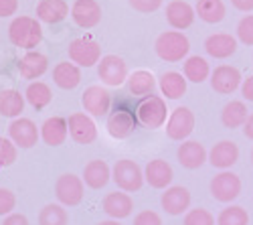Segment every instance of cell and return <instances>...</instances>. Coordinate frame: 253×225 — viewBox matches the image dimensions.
Returning a JSON list of instances; mask_svg holds the SVG:
<instances>
[{
	"label": "cell",
	"mask_w": 253,
	"mask_h": 225,
	"mask_svg": "<svg viewBox=\"0 0 253 225\" xmlns=\"http://www.w3.org/2000/svg\"><path fill=\"white\" fill-rule=\"evenodd\" d=\"M8 39L14 47L33 51L43 41V27L33 16H16L8 25Z\"/></svg>",
	"instance_id": "1"
},
{
	"label": "cell",
	"mask_w": 253,
	"mask_h": 225,
	"mask_svg": "<svg viewBox=\"0 0 253 225\" xmlns=\"http://www.w3.org/2000/svg\"><path fill=\"white\" fill-rule=\"evenodd\" d=\"M168 116L170 110L166 108V99L160 95H146L136 106V118L142 128L158 130L168 122Z\"/></svg>",
	"instance_id": "2"
},
{
	"label": "cell",
	"mask_w": 253,
	"mask_h": 225,
	"mask_svg": "<svg viewBox=\"0 0 253 225\" xmlns=\"http://www.w3.org/2000/svg\"><path fill=\"white\" fill-rule=\"evenodd\" d=\"M154 51L162 61H166V63H178V61L188 57L191 41H188V37L180 31H166L156 39Z\"/></svg>",
	"instance_id": "3"
},
{
	"label": "cell",
	"mask_w": 253,
	"mask_h": 225,
	"mask_svg": "<svg viewBox=\"0 0 253 225\" xmlns=\"http://www.w3.org/2000/svg\"><path fill=\"white\" fill-rule=\"evenodd\" d=\"M138 126V118H136V110L128 106V101H116L114 110L110 112L108 116V124H105V128H108V134L112 138H118V140H124L132 136V132L136 130Z\"/></svg>",
	"instance_id": "4"
},
{
	"label": "cell",
	"mask_w": 253,
	"mask_h": 225,
	"mask_svg": "<svg viewBox=\"0 0 253 225\" xmlns=\"http://www.w3.org/2000/svg\"><path fill=\"white\" fill-rule=\"evenodd\" d=\"M112 180L124 193H136L144 185V171L140 169L138 162L130 158H122L112 169Z\"/></svg>",
	"instance_id": "5"
},
{
	"label": "cell",
	"mask_w": 253,
	"mask_h": 225,
	"mask_svg": "<svg viewBox=\"0 0 253 225\" xmlns=\"http://www.w3.org/2000/svg\"><path fill=\"white\" fill-rule=\"evenodd\" d=\"M85 195V182L81 177L73 175V173H65L61 175L55 182V197L63 207H75L83 201Z\"/></svg>",
	"instance_id": "6"
},
{
	"label": "cell",
	"mask_w": 253,
	"mask_h": 225,
	"mask_svg": "<svg viewBox=\"0 0 253 225\" xmlns=\"http://www.w3.org/2000/svg\"><path fill=\"white\" fill-rule=\"evenodd\" d=\"M128 65L126 61L118 55H103L97 63V77L101 79L103 86L110 88H120L128 81Z\"/></svg>",
	"instance_id": "7"
},
{
	"label": "cell",
	"mask_w": 253,
	"mask_h": 225,
	"mask_svg": "<svg viewBox=\"0 0 253 225\" xmlns=\"http://www.w3.org/2000/svg\"><path fill=\"white\" fill-rule=\"evenodd\" d=\"M69 59L77 67H93L101 61V47L89 37H79L69 43Z\"/></svg>",
	"instance_id": "8"
},
{
	"label": "cell",
	"mask_w": 253,
	"mask_h": 225,
	"mask_svg": "<svg viewBox=\"0 0 253 225\" xmlns=\"http://www.w3.org/2000/svg\"><path fill=\"white\" fill-rule=\"evenodd\" d=\"M195 130V114L191 108L186 106H178L170 112L166 122V134L170 140H178L184 142Z\"/></svg>",
	"instance_id": "9"
},
{
	"label": "cell",
	"mask_w": 253,
	"mask_h": 225,
	"mask_svg": "<svg viewBox=\"0 0 253 225\" xmlns=\"http://www.w3.org/2000/svg\"><path fill=\"white\" fill-rule=\"evenodd\" d=\"M81 106L87 116L93 118H103L110 116L112 112V95L110 91L101 86H89L81 95Z\"/></svg>",
	"instance_id": "10"
},
{
	"label": "cell",
	"mask_w": 253,
	"mask_h": 225,
	"mask_svg": "<svg viewBox=\"0 0 253 225\" xmlns=\"http://www.w3.org/2000/svg\"><path fill=\"white\" fill-rule=\"evenodd\" d=\"M211 195L219 203L235 201L241 195V179L231 171H221L211 180Z\"/></svg>",
	"instance_id": "11"
},
{
	"label": "cell",
	"mask_w": 253,
	"mask_h": 225,
	"mask_svg": "<svg viewBox=\"0 0 253 225\" xmlns=\"http://www.w3.org/2000/svg\"><path fill=\"white\" fill-rule=\"evenodd\" d=\"M8 138L14 142L16 148H33L37 144V140L41 138V130L37 124L29 118H16L10 122L8 126Z\"/></svg>",
	"instance_id": "12"
},
{
	"label": "cell",
	"mask_w": 253,
	"mask_h": 225,
	"mask_svg": "<svg viewBox=\"0 0 253 225\" xmlns=\"http://www.w3.org/2000/svg\"><path fill=\"white\" fill-rule=\"evenodd\" d=\"M243 77L241 71L233 65H219L211 71V88H213L217 93L229 95L241 88Z\"/></svg>",
	"instance_id": "13"
},
{
	"label": "cell",
	"mask_w": 253,
	"mask_h": 225,
	"mask_svg": "<svg viewBox=\"0 0 253 225\" xmlns=\"http://www.w3.org/2000/svg\"><path fill=\"white\" fill-rule=\"evenodd\" d=\"M69 14L79 29H93L101 23V6L97 0H75Z\"/></svg>",
	"instance_id": "14"
},
{
	"label": "cell",
	"mask_w": 253,
	"mask_h": 225,
	"mask_svg": "<svg viewBox=\"0 0 253 225\" xmlns=\"http://www.w3.org/2000/svg\"><path fill=\"white\" fill-rule=\"evenodd\" d=\"M69 126V136L77 142V144H91L97 138V126L91 120V116L83 114V112H75L69 116L67 120Z\"/></svg>",
	"instance_id": "15"
},
{
	"label": "cell",
	"mask_w": 253,
	"mask_h": 225,
	"mask_svg": "<svg viewBox=\"0 0 253 225\" xmlns=\"http://www.w3.org/2000/svg\"><path fill=\"white\" fill-rule=\"evenodd\" d=\"M203 47H205L209 57H213V59H227V57L237 53L239 41H237V37L229 35V33H215V35H209L205 39Z\"/></svg>",
	"instance_id": "16"
},
{
	"label": "cell",
	"mask_w": 253,
	"mask_h": 225,
	"mask_svg": "<svg viewBox=\"0 0 253 225\" xmlns=\"http://www.w3.org/2000/svg\"><path fill=\"white\" fill-rule=\"evenodd\" d=\"M176 158L180 162V167L188 171H197L209 160V152L199 140H184L176 150Z\"/></svg>",
	"instance_id": "17"
},
{
	"label": "cell",
	"mask_w": 253,
	"mask_h": 225,
	"mask_svg": "<svg viewBox=\"0 0 253 225\" xmlns=\"http://www.w3.org/2000/svg\"><path fill=\"white\" fill-rule=\"evenodd\" d=\"M172 179H174L172 167L162 158L150 160L148 165H146V169H144V180L148 182L152 189H164L166 191L168 187H170Z\"/></svg>",
	"instance_id": "18"
},
{
	"label": "cell",
	"mask_w": 253,
	"mask_h": 225,
	"mask_svg": "<svg viewBox=\"0 0 253 225\" xmlns=\"http://www.w3.org/2000/svg\"><path fill=\"white\" fill-rule=\"evenodd\" d=\"M160 205L168 215H182L191 207V193L182 185L168 187L160 197Z\"/></svg>",
	"instance_id": "19"
},
{
	"label": "cell",
	"mask_w": 253,
	"mask_h": 225,
	"mask_svg": "<svg viewBox=\"0 0 253 225\" xmlns=\"http://www.w3.org/2000/svg\"><path fill=\"white\" fill-rule=\"evenodd\" d=\"M195 8L186 2V0H172L166 4V20L174 31H184L195 23Z\"/></svg>",
	"instance_id": "20"
},
{
	"label": "cell",
	"mask_w": 253,
	"mask_h": 225,
	"mask_svg": "<svg viewBox=\"0 0 253 225\" xmlns=\"http://www.w3.org/2000/svg\"><path fill=\"white\" fill-rule=\"evenodd\" d=\"M101 207L105 211V215H108L110 219H126L130 217L132 211H134V201L128 193H122V191H116V193H108L103 197V203Z\"/></svg>",
	"instance_id": "21"
},
{
	"label": "cell",
	"mask_w": 253,
	"mask_h": 225,
	"mask_svg": "<svg viewBox=\"0 0 253 225\" xmlns=\"http://www.w3.org/2000/svg\"><path fill=\"white\" fill-rule=\"evenodd\" d=\"M239 160V146L233 140H221L209 150V162L215 169L227 171Z\"/></svg>",
	"instance_id": "22"
},
{
	"label": "cell",
	"mask_w": 253,
	"mask_h": 225,
	"mask_svg": "<svg viewBox=\"0 0 253 225\" xmlns=\"http://www.w3.org/2000/svg\"><path fill=\"white\" fill-rule=\"evenodd\" d=\"M49 69V59L47 55L39 53V51H29L18 59V73L23 79H39L43 77Z\"/></svg>",
	"instance_id": "23"
},
{
	"label": "cell",
	"mask_w": 253,
	"mask_h": 225,
	"mask_svg": "<svg viewBox=\"0 0 253 225\" xmlns=\"http://www.w3.org/2000/svg\"><path fill=\"white\" fill-rule=\"evenodd\" d=\"M69 4L65 0H41L37 4V20L47 25H57L69 16Z\"/></svg>",
	"instance_id": "24"
},
{
	"label": "cell",
	"mask_w": 253,
	"mask_h": 225,
	"mask_svg": "<svg viewBox=\"0 0 253 225\" xmlns=\"http://www.w3.org/2000/svg\"><path fill=\"white\" fill-rule=\"evenodd\" d=\"M67 136H69L67 120L61 116L47 118L43 122V126H41V138H43V142L49 146H61L63 142L67 140Z\"/></svg>",
	"instance_id": "25"
},
{
	"label": "cell",
	"mask_w": 253,
	"mask_h": 225,
	"mask_svg": "<svg viewBox=\"0 0 253 225\" xmlns=\"http://www.w3.org/2000/svg\"><path fill=\"white\" fill-rule=\"evenodd\" d=\"M112 179V169L105 160H91L85 165V169H83V182L89 187V189H103L105 185L110 182Z\"/></svg>",
	"instance_id": "26"
},
{
	"label": "cell",
	"mask_w": 253,
	"mask_h": 225,
	"mask_svg": "<svg viewBox=\"0 0 253 225\" xmlns=\"http://www.w3.org/2000/svg\"><path fill=\"white\" fill-rule=\"evenodd\" d=\"M53 81L61 90H75L81 84V69L73 61H61L53 69Z\"/></svg>",
	"instance_id": "27"
},
{
	"label": "cell",
	"mask_w": 253,
	"mask_h": 225,
	"mask_svg": "<svg viewBox=\"0 0 253 225\" xmlns=\"http://www.w3.org/2000/svg\"><path fill=\"white\" fill-rule=\"evenodd\" d=\"M25 104H27V97L18 90H2L0 91V116L16 120L25 112Z\"/></svg>",
	"instance_id": "28"
},
{
	"label": "cell",
	"mask_w": 253,
	"mask_h": 225,
	"mask_svg": "<svg viewBox=\"0 0 253 225\" xmlns=\"http://www.w3.org/2000/svg\"><path fill=\"white\" fill-rule=\"evenodd\" d=\"M158 86L166 99H180L186 93V77L178 71H166L160 75Z\"/></svg>",
	"instance_id": "29"
},
{
	"label": "cell",
	"mask_w": 253,
	"mask_h": 225,
	"mask_svg": "<svg viewBox=\"0 0 253 225\" xmlns=\"http://www.w3.org/2000/svg\"><path fill=\"white\" fill-rule=\"evenodd\" d=\"M195 12L197 16L207 25H217L225 18V2L223 0H197L195 4Z\"/></svg>",
	"instance_id": "30"
},
{
	"label": "cell",
	"mask_w": 253,
	"mask_h": 225,
	"mask_svg": "<svg viewBox=\"0 0 253 225\" xmlns=\"http://www.w3.org/2000/svg\"><path fill=\"white\" fill-rule=\"evenodd\" d=\"M249 114H247V106L241 99H231L229 104H225L223 112H221V122L225 128H241L245 126Z\"/></svg>",
	"instance_id": "31"
},
{
	"label": "cell",
	"mask_w": 253,
	"mask_h": 225,
	"mask_svg": "<svg viewBox=\"0 0 253 225\" xmlns=\"http://www.w3.org/2000/svg\"><path fill=\"white\" fill-rule=\"evenodd\" d=\"M156 88V77L152 71H146V69H138L134 73L128 75V90L132 95H152Z\"/></svg>",
	"instance_id": "32"
},
{
	"label": "cell",
	"mask_w": 253,
	"mask_h": 225,
	"mask_svg": "<svg viewBox=\"0 0 253 225\" xmlns=\"http://www.w3.org/2000/svg\"><path fill=\"white\" fill-rule=\"evenodd\" d=\"M182 75L186 77V81H193V84H203L205 79L211 77L209 61L205 57H199V55L186 57L184 65H182Z\"/></svg>",
	"instance_id": "33"
},
{
	"label": "cell",
	"mask_w": 253,
	"mask_h": 225,
	"mask_svg": "<svg viewBox=\"0 0 253 225\" xmlns=\"http://www.w3.org/2000/svg\"><path fill=\"white\" fill-rule=\"evenodd\" d=\"M25 97L35 110H43L51 104L53 91L47 84H43V81H31L27 91H25Z\"/></svg>",
	"instance_id": "34"
},
{
	"label": "cell",
	"mask_w": 253,
	"mask_h": 225,
	"mask_svg": "<svg viewBox=\"0 0 253 225\" xmlns=\"http://www.w3.org/2000/svg\"><path fill=\"white\" fill-rule=\"evenodd\" d=\"M69 215L61 203H49L39 213V225H67Z\"/></svg>",
	"instance_id": "35"
},
{
	"label": "cell",
	"mask_w": 253,
	"mask_h": 225,
	"mask_svg": "<svg viewBox=\"0 0 253 225\" xmlns=\"http://www.w3.org/2000/svg\"><path fill=\"white\" fill-rule=\"evenodd\" d=\"M217 225H249V213L239 205H229L219 213Z\"/></svg>",
	"instance_id": "36"
},
{
	"label": "cell",
	"mask_w": 253,
	"mask_h": 225,
	"mask_svg": "<svg viewBox=\"0 0 253 225\" xmlns=\"http://www.w3.org/2000/svg\"><path fill=\"white\" fill-rule=\"evenodd\" d=\"M182 225H215V217L211 215V211L197 207V209L186 211Z\"/></svg>",
	"instance_id": "37"
},
{
	"label": "cell",
	"mask_w": 253,
	"mask_h": 225,
	"mask_svg": "<svg viewBox=\"0 0 253 225\" xmlns=\"http://www.w3.org/2000/svg\"><path fill=\"white\" fill-rule=\"evenodd\" d=\"M237 41L247 47H253V14H245L237 25Z\"/></svg>",
	"instance_id": "38"
},
{
	"label": "cell",
	"mask_w": 253,
	"mask_h": 225,
	"mask_svg": "<svg viewBox=\"0 0 253 225\" xmlns=\"http://www.w3.org/2000/svg\"><path fill=\"white\" fill-rule=\"evenodd\" d=\"M18 148L14 146V142L10 138L0 136V167H10L16 160Z\"/></svg>",
	"instance_id": "39"
},
{
	"label": "cell",
	"mask_w": 253,
	"mask_h": 225,
	"mask_svg": "<svg viewBox=\"0 0 253 225\" xmlns=\"http://www.w3.org/2000/svg\"><path fill=\"white\" fill-rule=\"evenodd\" d=\"M16 207V197L10 189H2L0 187V215H10L12 209Z\"/></svg>",
	"instance_id": "40"
},
{
	"label": "cell",
	"mask_w": 253,
	"mask_h": 225,
	"mask_svg": "<svg viewBox=\"0 0 253 225\" xmlns=\"http://www.w3.org/2000/svg\"><path fill=\"white\" fill-rule=\"evenodd\" d=\"M130 6L138 12H144V14H148V12H156L160 6H162V0H128Z\"/></svg>",
	"instance_id": "41"
},
{
	"label": "cell",
	"mask_w": 253,
	"mask_h": 225,
	"mask_svg": "<svg viewBox=\"0 0 253 225\" xmlns=\"http://www.w3.org/2000/svg\"><path fill=\"white\" fill-rule=\"evenodd\" d=\"M134 225H162V217L152 209H146L134 217Z\"/></svg>",
	"instance_id": "42"
},
{
	"label": "cell",
	"mask_w": 253,
	"mask_h": 225,
	"mask_svg": "<svg viewBox=\"0 0 253 225\" xmlns=\"http://www.w3.org/2000/svg\"><path fill=\"white\" fill-rule=\"evenodd\" d=\"M18 10V0H0V18H6L16 14Z\"/></svg>",
	"instance_id": "43"
},
{
	"label": "cell",
	"mask_w": 253,
	"mask_h": 225,
	"mask_svg": "<svg viewBox=\"0 0 253 225\" xmlns=\"http://www.w3.org/2000/svg\"><path fill=\"white\" fill-rule=\"evenodd\" d=\"M2 225H29V219L23 213H10L4 217Z\"/></svg>",
	"instance_id": "44"
},
{
	"label": "cell",
	"mask_w": 253,
	"mask_h": 225,
	"mask_svg": "<svg viewBox=\"0 0 253 225\" xmlns=\"http://www.w3.org/2000/svg\"><path fill=\"white\" fill-rule=\"evenodd\" d=\"M241 95L247 101H253V75H249L247 79H243V84H241Z\"/></svg>",
	"instance_id": "45"
},
{
	"label": "cell",
	"mask_w": 253,
	"mask_h": 225,
	"mask_svg": "<svg viewBox=\"0 0 253 225\" xmlns=\"http://www.w3.org/2000/svg\"><path fill=\"white\" fill-rule=\"evenodd\" d=\"M231 4L241 12H251L253 10V0H231Z\"/></svg>",
	"instance_id": "46"
},
{
	"label": "cell",
	"mask_w": 253,
	"mask_h": 225,
	"mask_svg": "<svg viewBox=\"0 0 253 225\" xmlns=\"http://www.w3.org/2000/svg\"><path fill=\"white\" fill-rule=\"evenodd\" d=\"M243 134H245V138L253 140V114H249V118H247V122H245V126H243Z\"/></svg>",
	"instance_id": "47"
},
{
	"label": "cell",
	"mask_w": 253,
	"mask_h": 225,
	"mask_svg": "<svg viewBox=\"0 0 253 225\" xmlns=\"http://www.w3.org/2000/svg\"><path fill=\"white\" fill-rule=\"evenodd\" d=\"M97 225H122V223L116 221V219H105V221H99Z\"/></svg>",
	"instance_id": "48"
},
{
	"label": "cell",
	"mask_w": 253,
	"mask_h": 225,
	"mask_svg": "<svg viewBox=\"0 0 253 225\" xmlns=\"http://www.w3.org/2000/svg\"><path fill=\"white\" fill-rule=\"evenodd\" d=\"M251 162H253V150H251Z\"/></svg>",
	"instance_id": "49"
}]
</instances>
